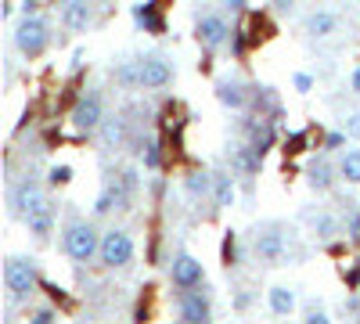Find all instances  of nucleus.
<instances>
[{"label": "nucleus", "mask_w": 360, "mask_h": 324, "mask_svg": "<svg viewBox=\"0 0 360 324\" xmlns=\"http://www.w3.org/2000/svg\"><path fill=\"white\" fill-rule=\"evenodd\" d=\"M249 256L263 267H285L292 249H288V231L278 220H263L249 231Z\"/></svg>", "instance_id": "1"}, {"label": "nucleus", "mask_w": 360, "mask_h": 324, "mask_svg": "<svg viewBox=\"0 0 360 324\" xmlns=\"http://www.w3.org/2000/svg\"><path fill=\"white\" fill-rule=\"evenodd\" d=\"M40 288V263L33 256H11L4 263V292H8V306L29 303Z\"/></svg>", "instance_id": "2"}, {"label": "nucleus", "mask_w": 360, "mask_h": 324, "mask_svg": "<svg viewBox=\"0 0 360 324\" xmlns=\"http://www.w3.org/2000/svg\"><path fill=\"white\" fill-rule=\"evenodd\" d=\"M101 234L94 220H86V216H72L62 231V252L72 259V263H90V259H98L101 252Z\"/></svg>", "instance_id": "3"}, {"label": "nucleus", "mask_w": 360, "mask_h": 324, "mask_svg": "<svg viewBox=\"0 0 360 324\" xmlns=\"http://www.w3.org/2000/svg\"><path fill=\"white\" fill-rule=\"evenodd\" d=\"M51 40H54V33H51V22L44 18V15H22L18 18V25H15V33H11V44H15V51L22 54V58H40L47 47H51Z\"/></svg>", "instance_id": "4"}, {"label": "nucleus", "mask_w": 360, "mask_h": 324, "mask_svg": "<svg viewBox=\"0 0 360 324\" xmlns=\"http://www.w3.org/2000/svg\"><path fill=\"white\" fill-rule=\"evenodd\" d=\"M173 313H176V320H184V324L213 320V292H209L205 285H195V288H176Z\"/></svg>", "instance_id": "5"}, {"label": "nucleus", "mask_w": 360, "mask_h": 324, "mask_svg": "<svg viewBox=\"0 0 360 324\" xmlns=\"http://www.w3.org/2000/svg\"><path fill=\"white\" fill-rule=\"evenodd\" d=\"M134 234L127 227H108L101 234V252H98V263L108 271H123L134 263Z\"/></svg>", "instance_id": "6"}, {"label": "nucleus", "mask_w": 360, "mask_h": 324, "mask_svg": "<svg viewBox=\"0 0 360 324\" xmlns=\"http://www.w3.org/2000/svg\"><path fill=\"white\" fill-rule=\"evenodd\" d=\"M8 205H11V216L25 220L29 213L51 205V195H47V188L37 181V176H18V181L11 184V191H8Z\"/></svg>", "instance_id": "7"}, {"label": "nucleus", "mask_w": 360, "mask_h": 324, "mask_svg": "<svg viewBox=\"0 0 360 324\" xmlns=\"http://www.w3.org/2000/svg\"><path fill=\"white\" fill-rule=\"evenodd\" d=\"M173 79H176V65L169 54L152 51L141 58V91H166Z\"/></svg>", "instance_id": "8"}, {"label": "nucleus", "mask_w": 360, "mask_h": 324, "mask_svg": "<svg viewBox=\"0 0 360 324\" xmlns=\"http://www.w3.org/2000/svg\"><path fill=\"white\" fill-rule=\"evenodd\" d=\"M231 33H234V29L227 25V18L220 11H198V18H195V40L202 44V51L227 47Z\"/></svg>", "instance_id": "9"}, {"label": "nucleus", "mask_w": 360, "mask_h": 324, "mask_svg": "<svg viewBox=\"0 0 360 324\" xmlns=\"http://www.w3.org/2000/svg\"><path fill=\"white\" fill-rule=\"evenodd\" d=\"M69 123L76 134H98V127L105 123V101L98 91H86L76 105H72V115H69Z\"/></svg>", "instance_id": "10"}, {"label": "nucleus", "mask_w": 360, "mask_h": 324, "mask_svg": "<svg viewBox=\"0 0 360 324\" xmlns=\"http://www.w3.org/2000/svg\"><path fill=\"white\" fill-rule=\"evenodd\" d=\"M224 159H227L231 173L234 176H245V181H252V176L259 173V166H263V155L252 148L245 137H234L227 148H224Z\"/></svg>", "instance_id": "11"}, {"label": "nucleus", "mask_w": 360, "mask_h": 324, "mask_svg": "<svg viewBox=\"0 0 360 324\" xmlns=\"http://www.w3.org/2000/svg\"><path fill=\"white\" fill-rule=\"evenodd\" d=\"M252 86L242 79V76H220L217 79V101L224 105V108H231V112H245L249 105H252Z\"/></svg>", "instance_id": "12"}, {"label": "nucleus", "mask_w": 360, "mask_h": 324, "mask_svg": "<svg viewBox=\"0 0 360 324\" xmlns=\"http://www.w3.org/2000/svg\"><path fill=\"white\" fill-rule=\"evenodd\" d=\"M169 281L173 288H195V285H205V267L191 256V252H176L173 263H169Z\"/></svg>", "instance_id": "13"}, {"label": "nucleus", "mask_w": 360, "mask_h": 324, "mask_svg": "<svg viewBox=\"0 0 360 324\" xmlns=\"http://www.w3.org/2000/svg\"><path fill=\"white\" fill-rule=\"evenodd\" d=\"M98 144L105 152H119V148H127V144H130V119L123 112L105 115V123L98 127Z\"/></svg>", "instance_id": "14"}, {"label": "nucleus", "mask_w": 360, "mask_h": 324, "mask_svg": "<svg viewBox=\"0 0 360 324\" xmlns=\"http://www.w3.org/2000/svg\"><path fill=\"white\" fill-rule=\"evenodd\" d=\"M303 33L310 40H328L339 33V15L332 8H314L307 18H303Z\"/></svg>", "instance_id": "15"}, {"label": "nucleus", "mask_w": 360, "mask_h": 324, "mask_svg": "<svg viewBox=\"0 0 360 324\" xmlns=\"http://www.w3.org/2000/svg\"><path fill=\"white\" fill-rule=\"evenodd\" d=\"M62 25L69 33H86V29L94 25V4H90V0H65Z\"/></svg>", "instance_id": "16"}, {"label": "nucleus", "mask_w": 360, "mask_h": 324, "mask_svg": "<svg viewBox=\"0 0 360 324\" xmlns=\"http://www.w3.org/2000/svg\"><path fill=\"white\" fill-rule=\"evenodd\" d=\"M335 181H339V166L328 162V155H321V159H314V162L307 166V184H310V191L328 195V191L335 188Z\"/></svg>", "instance_id": "17"}, {"label": "nucleus", "mask_w": 360, "mask_h": 324, "mask_svg": "<svg viewBox=\"0 0 360 324\" xmlns=\"http://www.w3.org/2000/svg\"><path fill=\"white\" fill-rule=\"evenodd\" d=\"M307 223H310V234L317 242H335L342 234V220L332 213V209H314L307 213Z\"/></svg>", "instance_id": "18"}, {"label": "nucleus", "mask_w": 360, "mask_h": 324, "mask_svg": "<svg viewBox=\"0 0 360 324\" xmlns=\"http://www.w3.org/2000/svg\"><path fill=\"white\" fill-rule=\"evenodd\" d=\"M115 91H141V58H119L108 69Z\"/></svg>", "instance_id": "19"}, {"label": "nucleus", "mask_w": 360, "mask_h": 324, "mask_svg": "<svg viewBox=\"0 0 360 324\" xmlns=\"http://www.w3.org/2000/svg\"><path fill=\"white\" fill-rule=\"evenodd\" d=\"M134 18H137V25L144 29V33H152V37H162V33H166V22H162V15H159V0L137 4V8H134Z\"/></svg>", "instance_id": "20"}, {"label": "nucleus", "mask_w": 360, "mask_h": 324, "mask_svg": "<svg viewBox=\"0 0 360 324\" xmlns=\"http://www.w3.org/2000/svg\"><path fill=\"white\" fill-rule=\"evenodd\" d=\"M184 191H188V198H195V202L213 198V173H209V169H191V173H184Z\"/></svg>", "instance_id": "21"}, {"label": "nucleus", "mask_w": 360, "mask_h": 324, "mask_svg": "<svg viewBox=\"0 0 360 324\" xmlns=\"http://www.w3.org/2000/svg\"><path fill=\"white\" fill-rule=\"evenodd\" d=\"M234 198H238V188H234V173H224V169H217V173H213V205H217V209H231V205H234Z\"/></svg>", "instance_id": "22"}, {"label": "nucleus", "mask_w": 360, "mask_h": 324, "mask_svg": "<svg viewBox=\"0 0 360 324\" xmlns=\"http://www.w3.org/2000/svg\"><path fill=\"white\" fill-rule=\"evenodd\" d=\"M25 231L33 234L37 242H47L51 234H54V205H44V209L29 213V216H25Z\"/></svg>", "instance_id": "23"}, {"label": "nucleus", "mask_w": 360, "mask_h": 324, "mask_svg": "<svg viewBox=\"0 0 360 324\" xmlns=\"http://www.w3.org/2000/svg\"><path fill=\"white\" fill-rule=\"evenodd\" d=\"M266 306H270V313L288 317V313L295 310V288H288V285H274V288L266 292Z\"/></svg>", "instance_id": "24"}, {"label": "nucleus", "mask_w": 360, "mask_h": 324, "mask_svg": "<svg viewBox=\"0 0 360 324\" xmlns=\"http://www.w3.org/2000/svg\"><path fill=\"white\" fill-rule=\"evenodd\" d=\"M339 181L346 184H360V148H342L339 155Z\"/></svg>", "instance_id": "25"}, {"label": "nucleus", "mask_w": 360, "mask_h": 324, "mask_svg": "<svg viewBox=\"0 0 360 324\" xmlns=\"http://www.w3.org/2000/svg\"><path fill=\"white\" fill-rule=\"evenodd\" d=\"M141 162H144V169H152V173H159L162 169V144H159V137H141Z\"/></svg>", "instance_id": "26"}, {"label": "nucleus", "mask_w": 360, "mask_h": 324, "mask_svg": "<svg viewBox=\"0 0 360 324\" xmlns=\"http://www.w3.org/2000/svg\"><path fill=\"white\" fill-rule=\"evenodd\" d=\"M115 209H119L115 195H112L108 188H101V195L94 198V216H108V213H115Z\"/></svg>", "instance_id": "27"}, {"label": "nucleus", "mask_w": 360, "mask_h": 324, "mask_svg": "<svg viewBox=\"0 0 360 324\" xmlns=\"http://www.w3.org/2000/svg\"><path fill=\"white\" fill-rule=\"evenodd\" d=\"M303 320H307V324H328L332 317H328V310H324V303H321V299H310V303H307V310H303Z\"/></svg>", "instance_id": "28"}, {"label": "nucleus", "mask_w": 360, "mask_h": 324, "mask_svg": "<svg viewBox=\"0 0 360 324\" xmlns=\"http://www.w3.org/2000/svg\"><path fill=\"white\" fill-rule=\"evenodd\" d=\"M69 181H72V166L62 162V166H51V169H47V184H51V188H65Z\"/></svg>", "instance_id": "29"}, {"label": "nucleus", "mask_w": 360, "mask_h": 324, "mask_svg": "<svg viewBox=\"0 0 360 324\" xmlns=\"http://www.w3.org/2000/svg\"><path fill=\"white\" fill-rule=\"evenodd\" d=\"M342 130H346L353 141H360V108H349V112L342 115Z\"/></svg>", "instance_id": "30"}, {"label": "nucleus", "mask_w": 360, "mask_h": 324, "mask_svg": "<svg viewBox=\"0 0 360 324\" xmlns=\"http://www.w3.org/2000/svg\"><path fill=\"white\" fill-rule=\"evenodd\" d=\"M346 238L353 245H360V205H356V209H349V216H346Z\"/></svg>", "instance_id": "31"}, {"label": "nucleus", "mask_w": 360, "mask_h": 324, "mask_svg": "<svg viewBox=\"0 0 360 324\" xmlns=\"http://www.w3.org/2000/svg\"><path fill=\"white\" fill-rule=\"evenodd\" d=\"M29 320H33V324H54L58 310L54 306H33V310H29Z\"/></svg>", "instance_id": "32"}, {"label": "nucleus", "mask_w": 360, "mask_h": 324, "mask_svg": "<svg viewBox=\"0 0 360 324\" xmlns=\"http://www.w3.org/2000/svg\"><path fill=\"white\" fill-rule=\"evenodd\" d=\"M346 141H349V134H346V130H332V134L324 137V152H339Z\"/></svg>", "instance_id": "33"}, {"label": "nucleus", "mask_w": 360, "mask_h": 324, "mask_svg": "<svg viewBox=\"0 0 360 324\" xmlns=\"http://www.w3.org/2000/svg\"><path fill=\"white\" fill-rule=\"evenodd\" d=\"M270 8H274L278 15H295L299 11V0H270Z\"/></svg>", "instance_id": "34"}, {"label": "nucleus", "mask_w": 360, "mask_h": 324, "mask_svg": "<svg viewBox=\"0 0 360 324\" xmlns=\"http://www.w3.org/2000/svg\"><path fill=\"white\" fill-rule=\"evenodd\" d=\"M249 303H252V296H249V288H238V292H234V310L242 313V310H249Z\"/></svg>", "instance_id": "35"}, {"label": "nucleus", "mask_w": 360, "mask_h": 324, "mask_svg": "<svg viewBox=\"0 0 360 324\" xmlns=\"http://www.w3.org/2000/svg\"><path fill=\"white\" fill-rule=\"evenodd\" d=\"M310 86H314V79H310L307 72H299V76H295V91H299V94H307Z\"/></svg>", "instance_id": "36"}, {"label": "nucleus", "mask_w": 360, "mask_h": 324, "mask_svg": "<svg viewBox=\"0 0 360 324\" xmlns=\"http://www.w3.org/2000/svg\"><path fill=\"white\" fill-rule=\"evenodd\" d=\"M349 91H353V94H360V65L349 72Z\"/></svg>", "instance_id": "37"}, {"label": "nucleus", "mask_w": 360, "mask_h": 324, "mask_svg": "<svg viewBox=\"0 0 360 324\" xmlns=\"http://www.w3.org/2000/svg\"><path fill=\"white\" fill-rule=\"evenodd\" d=\"M224 8H231V11H245V8H249V0H224Z\"/></svg>", "instance_id": "38"}, {"label": "nucleus", "mask_w": 360, "mask_h": 324, "mask_svg": "<svg viewBox=\"0 0 360 324\" xmlns=\"http://www.w3.org/2000/svg\"><path fill=\"white\" fill-rule=\"evenodd\" d=\"M346 313H353V317H360V299H346V306H342Z\"/></svg>", "instance_id": "39"}]
</instances>
